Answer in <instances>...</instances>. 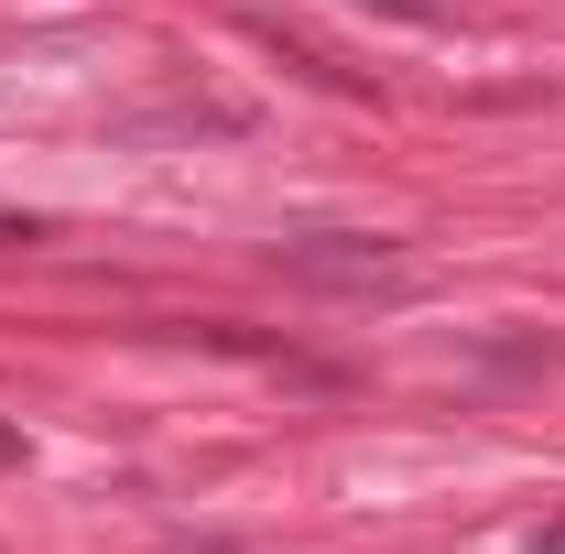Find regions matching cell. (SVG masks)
<instances>
[{
	"instance_id": "1",
	"label": "cell",
	"mask_w": 565,
	"mask_h": 554,
	"mask_svg": "<svg viewBox=\"0 0 565 554\" xmlns=\"http://www.w3.org/2000/svg\"><path fill=\"white\" fill-rule=\"evenodd\" d=\"M273 273L294 283H327V294H370V283H403V239H370V228H294L273 239Z\"/></svg>"
},
{
	"instance_id": "2",
	"label": "cell",
	"mask_w": 565,
	"mask_h": 554,
	"mask_svg": "<svg viewBox=\"0 0 565 554\" xmlns=\"http://www.w3.org/2000/svg\"><path fill=\"white\" fill-rule=\"evenodd\" d=\"M370 11H392V22H446V0H370Z\"/></svg>"
},
{
	"instance_id": "4",
	"label": "cell",
	"mask_w": 565,
	"mask_h": 554,
	"mask_svg": "<svg viewBox=\"0 0 565 554\" xmlns=\"http://www.w3.org/2000/svg\"><path fill=\"white\" fill-rule=\"evenodd\" d=\"M0 468H22V435H11V424H0Z\"/></svg>"
},
{
	"instance_id": "3",
	"label": "cell",
	"mask_w": 565,
	"mask_h": 554,
	"mask_svg": "<svg viewBox=\"0 0 565 554\" xmlns=\"http://www.w3.org/2000/svg\"><path fill=\"white\" fill-rule=\"evenodd\" d=\"M522 554H565V522H544V533H533V544H522Z\"/></svg>"
}]
</instances>
